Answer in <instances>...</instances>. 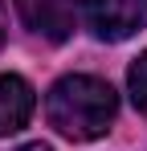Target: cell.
Wrapping results in <instances>:
<instances>
[{
    "instance_id": "6da1fadb",
    "label": "cell",
    "mask_w": 147,
    "mask_h": 151,
    "mask_svg": "<svg viewBox=\"0 0 147 151\" xmlns=\"http://www.w3.org/2000/svg\"><path fill=\"white\" fill-rule=\"evenodd\" d=\"M115 110H119L115 90L102 78H90V74L57 78L49 86V98H45L49 127L57 135L74 139V143H90L98 135H106L110 123H115Z\"/></svg>"
},
{
    "instance_id": "7a4b0ae2",
    "label": "cell",
    "mask_w": 147,
    "mask_h": 151,
    "mask_svg": "<svg viewBox=\"0 0 147 151\" xmlns=\"http://www.w3.org/2000/svg\"><path fill=\"white\" fill-rule=\"evenodd\" d=\"M86 25L102 41H127L147 25V0H86Z\"/></svg>"
},
{
    "instance_id": "3957f363",
    "label": "cell",
    "mask_w": 147,
    "mask_h": 151,
    "mask_svg": "<svg viewBox=\"0 0 147 151\" xmlns=\"http://www.w3.org/2000/svg\"><path fill=\"white\" fill-rule=\"evenodd\" d=\"M21 21L49 41H66L78 25V0H12Z\"/></svg>"
},
{
    "instance_id": "277c9868",
    "label": "cell",
    "mask_w": 147,
    "mask_h": 151,
    "mask_svg": "<svg viewBox=\"0 0 147 151\" xmlns=\"http://www.w3.org/2000/svg\"><path fill=\"white\" fill-rule=\"evenodd\" d=\"M33 106H37V94H33V86L24 78L0 74V135L21 131L33 119Z\"/></svg>"
},
{
    "instance_id": "5b68a950",
    "label": "cell",
    "mask_w": 147,
    "mask_h": 151,
    "mask_svg": "<svg viewBox=\"0 0 147 151\" xmlns=\"http://www.w3.org/2000/svg\"><path fill=\"white\" fill-rule=\"evenodd\" d=\"M127 90H131V102L139 106V114H147V53H139L135 65L127 70Z\"/></svg>"
},
{
    "instance_id": "8992f818",
    "label": "cell",
    "mask_w": 147,
    "mask_h": 151,
    "mask_svg": "<svg viewBox=\"0 0 147 151\" xmlns=\"http://www.w3.org/2000/svg\"><path fill=\"white\" fill-rule=\"evenodd\" d=\"M4 37H8V8H4V0H0V45H4Z\"/></svg>"
},
{
    "instance_id": "52a82bcc",
    "label": "cell",
    "mask_w": 147,
    "mask_h": 151,
    "mask_svg": "<svg viewBox=\"0 0 147 151\" xmlns=\"http://www.w3.org/2000/svg\"><path fill=\"white\" fill-rule=\"evenodd\" d=\"M17 151H49L45 143H24V147H17Z\"/></svg>"
}]
</instances>
